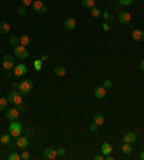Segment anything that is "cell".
Wrapping results in <instances>:
<instances>
[{
  "instance_id": "4dcf8cb0",
  "label": "cell",
  "mask_w": 144,
  "mask_h": 160,
  "mask_svg": "<svg viewBox=\"0 0 144 160\" xmlns=\"http://www.w3.org/2000/svg\"><path fill=\"white\" fill-rule=\"evenodd\" d=\"M56 153H58V157H63L65 156V149L59 147V149H56Z\"/></svg>"
},
{
  "instance_id": "f1b7e54d",
  "label": "cell",
  "mask_w": 144,
  "mask_h": 160,
  "mask_svg": "<svg viewBox=\"0 0 144 160\" xmlns=\"http://www.w3.org/2000/svg\"><path fill=\"white\" fill-rule=\"evenodd\" d=\"M33 66H35V69H36V71H42V61H40V59L35 61L33 62Z\"/></svg>"
},
{
  "instance_id": "ba28073f",
  "label": "cell",
  "mask_w": 144,
  "mask_h": 160,
  "mask_svg": "<svg viewBox=\"0 0 144 160\" xmlns=\"http://www.w3.org/2000/svg\"><path fill=\"white\" fill-rule=\"evenodd\" d=\"M19 114H20V111L17 110V107H13V108H7V110H6V117L9 118L10 121L17 120V118H19Z\"/></svg>"
},
{
  "instance_id": "f546056e",
  "label": "cell",
  "mask_w": 144,
  "mask_h": 160,
  "mask_svg": "<svg viewBox=\"0 0 144 160\" xmlns=\"http://www.w3.org/2000/svg\"><path fill=\"white\" fill-rule=\"evenodd\" d=\"M17 14H19V16H25V14H26V7H25V6H20L19 9H17Z\"/></svg>"
},
{
  "instance_id": "4316f807",
  "label": "cell",
  "mask_w": 144,
  "mask_h": 160,
  "mask_svg": "<svg viewBox=\"0 0 144 160\" xmlns=\"http://www.w3.org/2000/svg\"><path fill=\"white\" fill-rule=\"evenodd\" d=\"M7 159L9 160H22V157H20V154H17L16 151H13V153H10V154L7 156Z\"/></svg>"
},
{
  "instance_id": "8fae6325",
  "label": "cell",
  "mask_w": 144,
  "mask_h": 160,
  "mask_svg": "<svg viewBox=\"0 0 144 160\" xmlns=\"http://www.w3.org/2000/svg\"><path fill=\"white\" fill-rule=\"evenodd\" d=\"M131 38L134 39L135 42H141V41H144V32L140 29H134L131 33Z\"/></svg>"
},
{
  "instance_id": "ac0fdd59",
  "label": "cell",
  "mask_w": 144,
  "mask_h": 160,
  "mask_svg": "<svg viewBox=\"0 0 144 160\" xmlns=\"http://www.w3.org/2000/svg\"><path fill=\"white\" fill-rule=\"evenodd\" d=\"M121 151H123L124 154H130V153L133 151V149H131V144H130V143H124V141H123V144H121Z\"/></svg>"
},
{
  "instance_id": "3957f363",
  "label": "cell",
  "mask_w": 144,
  "mask_h": 160,
  "mask_svg": "<svg viewBox=\"0 0 144 160\" xmlns=\"http://www.w3.org/2000/svg\"><path fill=\"white\" fill-rule=\"evenodd\" d=\"M33 90V82L30 80H23L19 82V92H22L23 95H28L30 91Z\"/></svg>"
},
{
  "instance_id": "d6986e66",
  "label": "cell",
  "mask_w": 144,
  "mask_h": 160,
  "mask_svg": "<svg viewBox=\"0 0 144 160\" xmlns=\"http://www.w3.org/2000/svg\"><path fill=\"white\" fill-rule=\"evenodd\" d=\"M12 139H13V137L10 136L9 133H7V134H3V136L0 137V143H2V144H5V146H7L10 141H12Z\"/></svg>"
},
{
  "instance_id": "e575fe53",
  "label": "cell",
  "mask_w": 144,
  "mask_h": 160,
  "mask_svg": "<svg viewBox=\"0 0 144 160\" xmlns=\"http://www.w3.org/2000/svg\"><path fill=\"white\" fill-rule=\"evenodd\" d=\"M7 147H9L10 150H13V149H16V147H17V146H16V141H10L9 144H7Z\"/></svg>"
},
{
  "instance_id": "ffe728a7",
  "label": "cell",
  "mask_w": 144,
  "mask_h": 160,
  "mask_svg": "<svg viewBox=\"0 0 144 160\" xmlns=\"http://www.w3.org/2000/svg\"><path fill=\"white\" fill-rule=\"evenodd\" d=\"M9 30H10V25L7 23V22H2V23H0V33H2V35H6Z\"/></svg>"
},
{
  "instance_id": "bcb514c9",
  "label": "cell",
  "mask_w": 144,
  "mask_h": 160,
  "mask_svg": "<svg viewBox=\"0 0 144 160\" xmlns=\"http://www.w3.org/2000/svg\"><path fill=\"white\" fill-rule=\"evenodd\" d=\"M133 2H137V0H133Z\"/></svg>"
},
{
  "instance_id": "52a82bcc",
  "label": "cell",
  "mask_w": 144,
  "mask_h": 160,
  "mask_svg": "<svg viewBox=\"0 0 144 160\" xmlns=\"http://www.w3.org/2000/svg\"><path fill=\"white\" fill-rule=\"evenodd\" d=\"M26 72H28V66L25 65V64H17V65H14V69H13L14 76L20 78V76H23Z\"/></svg>"
},
{
  "instance_id": "7c38bea8",
  "label": "cell",
  "mask_w": 144,
  "mask_h": 160,
  "mask_svg": "<svg viewBox=\"0 0 144 160\" xmlns=\"http://www.w3.org/2000/svg\"><path fill=\"white\" fill-rule=\"evenodd\" d=\"M105 94H107V90L102 87V85H101V87H97L95 91H94V95H95L97 100H102L104 97H105Z\"/></svg>"
},
{
  "instance_id": "9a60e30c",
  "label": "cell",
  "mask_w": 144,
  "mask_h": 160,
  "mask_svg": "<svg viewBox=\"0 0 144 160\" xmlns=\"http://www.w3.org/2000/svg\"><path fill=\"white\" fill-rule=\"evenodd\" d=\"M65 28H66V30H74V29L77 28V22H75V19H72V18L65 19Z\"/></svg>"
},
{
  "instance_id": "5bb4252c",
  "label": "cell",
  "mask_w": 144,
  "mask_h": 160,
  "mask_svg": "<svg viewBox=\"0 0 144 160\" xmlns=\"http://www.w3.org/2000/svg\"><path fill=\"white\" fill-rule=\"evenodd\" d=\"M130 20H131V14H130L128 12H121V13L118 14V22H120V23H128Z\"/></svg>"
},
{
  "instance_id": "8992f818",
  "label": "cell",
  "mask_w": 144,
  "mask_h": 160,
  "mask_svg": "<svg viewBox=\"0 0 144 160\" xmlns=\"http://www.w3.org/2000/svg\"><path fill=\"white\" fill-rule=\"evenodd\" d=\"M2 64H3V68H5L6 71L12 69V68H14V57L13 55H5Z\"/></svg>"
},
{
  "instance_id": "74e56055",
  "label": "cell",
  "mask_w": 144,
  "mask_h": 160,
  "mask_svg": "<svg viewBox=\"0 0 144 160\" xmlns=\"http://www.w3.org/2000/svg\"><path fill=\"white\" fill-rule=\"evenodd\" d=\"M17 110H19V111H28V108H26V107L23 105V103L17 105Z\"/></svg>"
},
{
  "instance_id": "d590c367",
  "label": "cell",
  "mask_w": 144,
  "mask_h": 160,
  "mask_svg": "<svg viewBox=\"0 0 144 160\" xmlns=\"http://www.w3.org/2000/svg\"><path fill=\"white\" fill-rule=\"evenodd\" d=\"M94 159H95V160H105V156L101 153V154H95V157H94Z\"/></svg>"
},
{
  "instance_id": "4fadbf2b",
  "label": "cell",
  "mask_w": 144,
  "mask_h": 160,
  "mask_svg": "<svg viewBox=\"0 0 144 160\" xmlns=\"http://www.w3.org/2000/svg\"><path fill=\"white\" fill-rule=\"evenodd\" d=\"M135 140H137V134H135L134 131H128L124 136V139H123V141H124V143H130V144H133Z\"/></svg>"
},
{
  "instance_id": "7bdbcfd3",
  "label": "cell",
  "mask_w": 144,
  "mask_h": 160,
  "mask_svg": "<svg viewBox=\"0 0 144 160\" xmlns=\"http://www.w3.org/2000/svg\"><path fill=\"white\" fill-rule=\"evenodd\" d=\"M48 58H49L48 55H43V57L40 58V61H42V62H43V61H46V59H48Z\"/></svg>"
},
{
  "instance_id": "277c9868",
  "label": "cell",
  "mask_w": 144,
  "mask_h": 160,
  "mask_svg": "<svg viewBox=\"0 0 144 160\" xmlns=\"http://www.w3.org/2000/svg\"><path fill=\"white\" fill-rule=\"evenodd\" d=\"M32 9H33V12L36 14H43L48 12V6L45 5L43 2H40V0H35L32 3Z\"/></svg>"
},
{
  "instance_id": "cb8c5ba5",
  "label": "cell",
  "mask_w": 144,
  "mask_h": 160,
  "mask_svg": "<svg viewBox=\"0 0 144 160\" xmlns=\"http://www.w3.org/2000/svg\"><path fill=\"white\" fill-rule=\"evenodd\" d=\"M101 9L100 7H95V6H94V7H91V16L92 18H100L101 16Z\"/></svg>"
},
{
  "instance_id": "83f0119b",
  "label": "cell",
  "mask_w": 144,
  "mask_h": 160,
  "mask_svg": "<svg viewBox=\"0 0 144 160\" xmlns=\"http://www.w3.org/2000/svg\"><path fill=\"white\" fill-rule=\"evenodd\" d=\"M102 87H104L105 90H110L111 87H112V82H111V80H104V81H102Z\"/></svg>"
},
{
  "instance_id": "6da1fadb",
  "label": "cell",
  "mask_w": 144,
  "mask_h": 160,
  "mask_svg": "<svg viewBox=\"0 0 144 160\" xmlns=\"http://www.w3.org/2000/svg\"><path fill=\"white\" fill-rule=\"evenodd\" d=\"M22 133H23V126L20 124L17 120H14V121H10L9 124V134L13 139H17L19 136H22Z\"/></svg>"
},
{
  "instance_id": "603a6c76",
  "label": "cell",
  "mask_w": 144,
  "mask_h": 160,
  "mask_svg": "<svg viewBox=\"0 0 144 160\" xmlns=\"http://www.w3.org/2000/svg\"><path fill=\"white\" fill-rule=\"evenodd\" d=\"M30 42H32L30 36H28V35H23V36H20V45H23V46H28Z\"/></svg>"
},
{
  "instance_id": "8d00e7d4",
  "label": "cell",
  "mask_w": 144,
  "mask_h": 160,
  "mask_svg": "<svg viewBox=\"0 0 144 160\" xmlns=\"http://www.w3.org/2000/svg\"><path fill=\"white\" fill-rule=\"evenodd\" d=\"M89 130H91V131H97V130H98V126H97L95 123H92L91 126H89Z\"/></svg>"
},
{
  "instance_id": "484cf974",
  "label": "cell",
  "mask_w": 144,
  "mask_h": 160,
  "mask_svg": "<svg viewBox=\"0 0 144 160\" xmlns=\"http://www.w3.org/2000/svg\"><path fill=\"white\" fill-rule=\"evenodd\" d=\"M7 104H9V100L7 98H0V111H3V110H6V107H7Z\"/></svg>"
},
{
  "instance_id": "5b68a950",
  "label": "cell",
  "mask_w": 144,
  "mask_h": 160,
  "mask_svg": "<svg viewBox=\"0 0 144 160\" xmlns=\"http://www.w3.org/2000/svg\"><path fill=\"white\" fill-rule=\"evenodd\" d=\"M14 57L19 59H26L29 57V51L23 45H17V46H14Z\"/></svg>"
},
{
  "instance_id": "d6a6232c",
  "label": "cell",
  "mask_w": 144,
  "mask_h": 160,
  "mask_svg": "<svg viewBox=\"0 0 144 160\" xmlns=\"http://www.w3.org/2000/svg\"><path fill=\"white\" fill-rule=\"evenodd\" d=\"M20 157H22V160H28V159H30V154L26 150H23V153L20 154Z\"/></svg>"
},
{
  "instance_id": "9c48e42d",
  "label": "cell",
  "mask_w": 144,
  "mask_h": 160,
  "mask_svg": "<svg viewBox=\"0 0 144 160\" xmlns=\"http://www.w3.org/2000/svg\"><path fill=\"white\" fill-rule=\"evenodd\" d=\"M16 146L19 147V149H26V147L29 146V139L28 136H19L17 139H16Z\"/></svg>"
},
{
  "instance_id": "30bf717a",
  "label": "cell",
  "mask_w": 144,
  "mask_h": 160,
  "mask_svg": "<svg viewBox=\"0 0 144 160\" xmlns=\"http://www.w3.org/2000/svg\"><path fill=\"white\" fill-rule=\"evenodd\" d=\"M43 156L45 159H49V160H53L58 157V153H56V149H52V147H48L43 150Z\"/></svg>"
},
{
  "instance_id": "1f68e13d",
  "label": "cell",
  "mask_w": 144,
  "mask_h": 160,
  "mask_svg": "<svg viewBox=\"0 0 144 160\" xmlns=\"http://www.w3.org/2000/svg\"><path fill=\"white\" fill-rule=\"evenodd\" d=\"M20 3H22V6L28 7V6H30L32 3H33V0H20Z\"/></svg>"
},
{
  "instance_id": "ee69618b",
  "label": "cell",
  "mask_w": 144,
  "mask_h": 160,
  "mask_svg": "<svg viewBox=\"0 0 144 160\" xmlns=\"http://www.w3.org/2000/svg\"><path fill=\"white\" fill-rule=\"evenodd\" d=\"M140 159L144 160V150H141V153H140Z\"/></svg>"
},
{
  "instance_id": "f6af8a7d",
  "label": "cell",
  "mask_w": 144,
  "mask_h": 160,
  "mask_svg": "<svg viewBox=\"0 0 144 160\" xmlns=\"http://www.w3.org/2000/svg\"><path fill=\"white\" fill-rule=\"evenodd\" d=\"M140 68H141V69L144 71V59H143V61H141V62H140Z\"/></svg>"
},
{
  "instance_id": "44dd1931",
  "label": "cell",
  "mask_w": 144,
  "mask_h": 160,
  "mask_svg": "<svg viewBox=\"0 0 144 160\" xmlns=\"http://www.w3.org/2000/svg\"><path fill=\"white\" fill-rule=\"evenodd\" d=\"M82 7H86V9H91L95 6V0H81Z\"/></svg>"
},
{
  "instance_id": "2e32d148",
  "label": "cell",
  "mask_w": 144,
  "mask_h": 160,
  "mask_svg": "<svg viewBox=\"0 0 144 160\" xmlns=\"http://www.w3.org/2000/svg\"><path fill=\"white\" fill-rule=\"evenodd\" d=\"M65 74H66V68H65V66H55V68H53V75L55 76H63L65 75Z\"/></svg>"
},
{
  "instance_id": "f35d334b",
  "label": "cell",
  "mask_w": 144,
  "mask_h": 160,
  "mask_svg": "<svg viewBox=\"0 0 144 160\" xmlns=\"http://www.w3.org/2000/svg\"><path fill=\"white\" fill-rule=\"evenodd\" d=\"M102 29H104V30H110V23H107L105 22V23L102 25Z\"/></svg>"
},
{
  "instance_id": "836d02e7",
  "label": "cell",
  "mask_w": 144,
  "mask_h": 160,
  "mask_svg": "<svg viewBox=\"0 0 144 160\" xmlns=\"http://www.w3.org/2000/svg\"><path fill=\"white\" fill-rule=\"evenodd\" d=\"M118 2H120L123 6H128V5H131V3H133V0H118Z\"/></svg>"
},
{
  "instance_id": "b9f144b4",
  "label": "cell",
  "mask_w": 144,
  "mask_h": 160,
  "mask_svg": "<svg viewBox=\"0 0 144 160\" xmlns=\"http://www.w3.org/2000/svg\"><path fill=\"white\" fill-rule=\"evenodd\" d=\"M33 134V130L32 128H28V136H32Z\"/></svg>"
},
{
  "instance_id": "60d3db41",
  "label": "cell",
  "mask_w": 144,
  "mask_h": 160,
  "mask_svg": "<svg viewBox=\"0 0 144 160\" xmlns=\"http://www.w3.org/2000/svg\"><path fill=\"white\" fill-rule=\"evenodd\" d=\"M102 16H104L105 19H108V18H110V13H108V12H104V13H102Z\"/></svg>"
},
{
  "instance_id": "e0dca14e",
  "label": "cell",
  "mask_w": 144,
  "mask_h": 160,
  "mask_svg": "<svg viewBox=\"0 0 144 160\" xmlns=\"http://www.w3.org/2000/svg\"><path fill=\"white\" fill-rule=\"evenodd\" d=\"M111 151H112V146H111L110 143H104V144L101 146V153L104 156L111 154Z\"/></svg>"
},
{
  "instance_id": "7402d4cb",
  "label": "cell",
  "mask_w": 144,
  "mask_h": 160,
  "mask_svg": "<svg viewBox=\"0 0 144 160\" xmlns=\"http://www.w3.org/2000/svg\"><path fill=\"white\" fill-rule=\"evenodd\" d=\"M104 121H105V120H104V115H102V114H95V115H94V123H95L97 126H102Z\"/></svg>"
},
{
  "instance_id": "ab89813d",
  "label": "cell",
  "mask_w": 144,
  "mask_h": 160,
  "mask_svg": "<svg viewBox=\"0 0 144 160\" xmlns=\"http://www.w3.org/2000/svg\"><path fill=\"white\" fill-rule=\"evenodd\" d=\"M12 88L13 90H19V84L17 82H12Z\"/></svg>"
},
{
  "instance_id": "d4e9b609",
  "label": "cell",
  "mask_w": 144,
  "mask_h": 160,
  "mask_svg": "<svg viewBox=\"0 0 144 160\" xmlns=\"http://www.w3.org/2000/svg\"><path fill=\"white\" fill-rule=\"evenodd\" d=\"M9 42L12 46H17V45H20V38H17V36H12V38L9 39Z\"/></svg>"
},
{
  "instance_id": "7dc6e473",
  "label": "cell",
  "mask_w": 144,
  "mask_h": 160,
  "mask_svg": "<svg viewBox=\"0 0 144 160\" xmlns=\"http://www.w3.org/2000/svg\"><path fill=\"white\" fill-rule=\"evenodd\" d=\"M33 2H35V0H33Z\"/></svg>"
},
{
  "instance_id": "7a4b0ae2",
  "label": "cell",
  "mask_w": 144,
  "mask_h": 160,
  "mask_svg": "<svg viewBox=\"0 0 144 160\" xmlns=\"http://www.w3.org/2000/svg\"><path fill=\"white\" fill-rule=\"evenodd\" d=\"M22 92H19L17 90H14L13 92H9V95H7V100H9L10 104H14V107H17L19 104L23 103V98H22Z\"/></svg>"
}]
</instances>
